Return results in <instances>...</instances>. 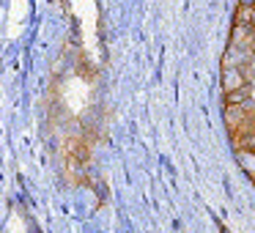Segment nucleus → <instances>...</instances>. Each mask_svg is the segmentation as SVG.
Here are the masks:
<instances>
[{
  "label": "nucleus",
  "mask_w": 255,
  "mask_h": 233,
  "mask_svg": "<svg viewBox=\"0 0 255 233\" xmlns=\"http://www.w3.org/2000/svg\"><path fill=\"white\" fill-rule=\"evenodd\" d=\"M244 85H247V72L239 66H225V74H222V88H225V94H231L236 88H244Z\"/></svg>",
  "instance_id": "obj_1"
},
{
  "label": "nucleus",
  "mask_w": 255,
  "mask_h": 233,
  "mask_svg": "<svg viewBox=\"0 0 255 233\" xmlns=\"http://www.w3.org/2000/svg\"><path fill=\"white\" fill-rule=\"evenodd\" d=\"M236 159L242 165V170L255 181V151L253 148H236Z\"/></svg>",
  "instance_id": "obj_2"
},
{
  "label": "nucleus",
  "mask_w": 255,
  "mask_h": 233,
  "mask_svg": "<svg viewBox=\"0 0 255 233\" xmlns=\"http://www.w3.org/2000/svg\"><path fill=\"white\" fill-rule=\"evenodd\" d=\"M247 99H250V88H247V85L228 94V105H242V102H247Z\"/></svg>",
  "instance_id": "obj_3"
},
{
  "label": "nucleus",
  "mask_w": 255,
  "mask_h": 233,
  "mask_svg": "<svg viewBox=\"0 0 255 233\" xmlns=\"http://www.w3.org/2000/svg\"><path fill=\"white\" fill-rule=\"evenodd\" d=\"M253 8H255V6H239V11H236V22L250 25V19H253Z\"/></svg>",
  "instance_id": "obj_4"
},
{
  "label": "nucleus",
  "mask_w": 255,
  "mask_h": 233,
  "mask_svg": "<svg viewBox=\"0 0 255 233\" xmlns=\"http://www.w3.org/2000/svg\"><path fill=\"white\" fill-rule=\"evenodd\" d=\"M242 6H255V0H242Z\"/></svg>",
  "instance_id": "obj_5"
},
{
  "label": "nucleus",
  "mask_w": 255,
  "mask_h": 233,
  "mask_svg": "<svg viewBox=\"0 0 255 233\" xmlns=\"http://www.w3.org/2000/svg\"><path fill=\"white\" fill-rule=\"evenodd\" d=\"M250 25H253V28H255V8H253V19H250Z\"/></svg>",
  "instance_id": "obj_6"
}]
</instances>
